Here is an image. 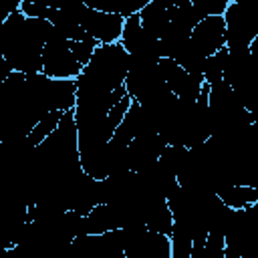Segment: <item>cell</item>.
Returning <instances> with one entry per match:
<instances>
[{
  "label": "cell",
  "instance_id": "14",
  "mask_svg": "<svg viewBox=\"0 0 258 258\" xmlns=\"http://www.w3.org/2000/svg\"><path fill=\"white\" fill-rule=\"evenodd\" d=\"M216 196L232 210H246V208H252L258 204V189H254L250 185H238V183L226 185Z\"/></svg>",
  "mask_w": 258,
  "mask_h": 258
},
{
  "label": "cell",
  "instance_id": "17",
  "mask_svg": "<svg viewBox=\"0 0 258 258\" xmlns=\"http://www.w3.org/2000/svg\"><path fill=\"white\" fill-rule=\"evenodd\" d=\"M171 258H191V248H194V240L187 232L179 230L173 226L171 234Z\"/></svg>",
  "mask_w": 258,
  "mask_h": 258
},
{
  "label": "cell",
  "instance_id": "1",
  "mask_svg": "<svg viewBox=\"0 0 258 258\" xmlns=\"http://www.w3.org/2000/svg\"><path fill=\"white\" fill-rule=\"evenodd\" d=\"M54 26L44 18H28L16 2L0 24V56L12 73H42V50Z\"/></svg>",
  "mask_w": 258,
  "mask_h": 258
},
{
  "label": "cell",
  "instance_id": "8",
  "mask_svg": "<svg viewBox=\"0 0 258 258\" xmlns=\"http://www.w3.org/2000/svg\"><path fill=\"white\" fill-rule=\"evenodd\" d=\"M121 44L129 52L131 58H141V60H161L163 58L159 38H155L153 34H149L143 28L139 14L125 18Z\"/></svg>",
  "mask_w": 258,
  "mask_h": 258
},
{
  "label": "cell",
  "instance_id": "7",
  "mask_svg": "<svg viewBox=\"0 0 258 258\" xmlns=\"http://www.w3.org/2000/svg\"><path fill=\"white\" fill-rule=\"evenodd\" d=\"M125 258H171V238L167 234L149 232L145 226L121 228Z\"/></svg>",
  "mask_w": 258,
  "mask_h": 258
},
{
  "label": "cell",
  "instance_id": "9",
  "mask_svg": "<svg viewBox=\"0 0 258 258\" xmlns=\"http://www.w3.org/2000/svg\"><path fill=\"white\" fill-rule=\"evenodd\" d=\"M81 26L99 44H113V42H121L125 18L119 16V14H111V12L91 8L85 2L83 12H81Z\"/></svg>",
  "mask_w": 258,
  "mask_h": 258
},
{
  "label": "cell",
  "instance_id": "2",
  "mask_svg": "<svg viewBox=\"0 0 258 258\" xmlns=\"http://www.w3.org/2000/svg\"><path fill=\"white\" fill-rule=\"evenodd\" d=\"M131 56L121 42L99 44L77 83V95L105 97L125 87Z\"/></svg>",
  "mask_w": 258,
  "mask_h": 258
},
{
  "label": "cell",
  "instance_id": "4",
  "mask_svg": "<svg viewBox=\"0 0 258 258\" xmlns=\"http://www.w3.org/2000/svg\"><path fill=\"white\" fill-rule=\"evenodd\" d=\"M226 48L230 52H250L258 36V0H232L226 14Z\"/></svg>",
  "mask_w": 258,
  "mask_h": 258
},
{
  "label": "cell",
  "instance_id": "22",
  "mask_svg": "<svg viewBox=\"0 0 258 258\" xmlns=\"http://www.w3.org/2000/svg\"><path fill=\"white\" fill-rule=\"evenodd\" d=\"M244 258H258V252H254V254H250V256H244Z\"/></svg>",
  "mask_w": 258,
  "mask_h": 258
},
{
  "label": "cell",
  "instance_id": "19",
  "mask_svg": "<svg viewBox=\"0 0 258 258\" xmlns=\"http://www.w3.org/2000/svg\"><path fill=\"white\" fill-rule=\"evenodd\" d=\"M238 185H250V187L258 189V161H256V163H252V165L246 169V173L240 177Z\"/></svg>",
  "mask_w": 258,
  "mask_h": 258
},
{
  "label": "cell",
  "instance_id": "15",
  "mask_svg": "<svg viewBox=\"0 0 258 258\" xmlns=\"http://www.w3.org/2000/svg\"><path fill=\"white\" fill-rule=\"evenodd\" d=\"M62 115H64L62 111H54V113H48L46 117H42V119L34 125V129L28 133L30 145H32V147H38L46 137H50V135L56 131V127H58Z\"/></svg>",
  "mask_w": 258,
  "mask_h": 258
},
{
  "label": "cell",
  "instance_id": "16",
  "mask_svg": "<svg viewBox=\"0 0 258 258\" xmlns=\"http://www.w3.org/2000/svg\"><path fill=\"white\" fill-rule=\"evenodd\" d=\"M228 48H222L220 52H216L214 56H210L204 64V81L208 85H216L220 81H224V69H226V62H228Z\"/></svg>",
  "mask_w": 258,
  "mask_h": 258
},
{
  "label": "cell",
  "instance_id": "12",
  "mask_svg": "<svg viewBox=\"0 0 258 258\" xmlns=\"http://www.w3.org/2000/svg\"><path fill=\"white\" fill-rule=\"evenodd\" d=\"M125 228V218L121 214L119 208L111 206V204H101L97 206L91 214L85 216V230L87 234H107V232H115Z\"/></svg>",
  "mask_w": 258,
  "mask_h": 258
},
{
  "label": "cell",
  "instance_id": "18",
  "mask_svg": "<svg viewBox=\"0 0 258 258\" xmlns=\"http://www.w3.org/2000/svg\"><path fill=\"white\" fill-rule=\"evenodd\" d=\"M69 46H71V52L75 54V58H77V60L81 62V67L85 69V67L89 64V60L93 58V54H95L99 42H97L95 38H87V40H71Z\"/></svg>",
  "mask_w": 258,
  "mask_h": 258
},
{
  "label": "cell",
  "instance_id": "3",
  "mask_svg": "<svg viewBox=\"0 0 258 258\" xmlns=\"http://www.w3.org/2000/svg\"><path fill=\"white\" fill-rule=\"evenodd\" d=\"M208 107H210V121H212V137L236 135L238 131L246 129L256 121L226 81L210 85Z\"/></svg>",
  "mask_w": 258,
  "mask_h": 258
},
{
  "label": "cell",
  "instance_id": "21",
  "mask_svg": "<svg viewBox=\"0 0 258 258\" xmlns=\"http://www.w3.org/2000/svg\"><path fill=\"white\" fill-rule=\"evenodd\" d=\"M250 52H252V56H256L258 58V36L254 38V42L250 44Z\"/></svg>",
  "mask_w": 258,
  "mask_h": 258
},
{
  "label": "cell",
  "instance_id": "10",
  "mask_svg": "<svg viewBox=\"0 0 258 258\" xmlns=\"http://www.w3.org/2000/svg\"><path fill=\"white\" fill-rule=\"evenodd\" d=\"M189 46L204 58L214 56L222 48H226V20L224 16H208L194 30L189 38Z\"/></svg>",
  "mask_w": 258,
  "mask_h": 258
},
{
  "label": "cell",
  "instance_id": "5",
  "mask_svg": "<svg viewBox=\"0 0 258 258\" xmlns=\"http://www.w3.org/2000/svg\"><path fill=\"white\" fill-rule=\"evenodd\" d=\"M224 240L226 258H244L258 252V214L254 208L232 212Z\"/></svg>",
  "mask_w": 258,
  "mask_h": 258
},
{
  "label": "cell",
  "instance_id": "23",
  "mask_svg": "<svg viewBox=\"0 0 258 258\" xmlns=\"http://www.w3.org/2000/svg\"><path fill=\"white\" fill-rule=\"evenodd\" d=\"M252 208H254V212H256V214H258V204H256V206H252Z\"/></svg>",
  "mask_w": 258,
  "mask_h": 258
},
{
  "label": "cell",
  "instance_id": "13",
  "mask_svg": "<svg viewBox=\"0 0 258 258\" xmlns=\"http://www.w3.org/2000/svg\"><path fill=\"white\" fill-rule=\"evenodd\" d=\"M139 18H141L143 28L149 34H153L155 38H161L171 22L169 8L163 4V0H149L145 4V8L139 12Z\"/></svg>",
  "mask_w": 258,
  "mask_h": 258
},
{
  "label": "cell",
  "instance_id": "20",
  "mask_svg": "<svg viewBox=\"0 0 258 258\" xmlns=\"http://www.w3.org/2000/svg\"><path fill=\"white\" fill-rule=\"evenodd\" d=\"M240 101H242V105L248 109V113L258 121V89H256V91H252V93H248V95H246V97H242Z\"/></svg>",
  "mask_w": 258,
  "mask_h": 258
},
{
  "label": "cell",
  "instance_id": "11",
  "mask_svg": "<svg viewBox=\"0 0 258 258\" xmlns=\"http://www.w3.org/2000/svg\"><path fill=\"white\" fill-rule=\"evenodd\" d=\"M167 143L165 139L155 133V135H145V137H135L129 143V163H131V171L139 173L143 169H147L149 165H153L155 161H159L161 153L165 151Z\"/></svg>",
  "mask_w": 258,
  "mask_h": 258
},
{
  "label": "cell",
  "instance_id": "6",
  "mask_svg": "<svg viewBox=\"0 0 258 258\" xmlns=\"http://www.w3.org/2000/svg\"><path fill=\"white\" fill-rule=\"evenodd\" d=\"M69 42L71 40H67L60 30H52L42 50V75L58 81H77L81 77L83 67L71 52Z\"/></svg>",
  "mask_w": 258,
  "mask_h": 258
}]
</instances>
